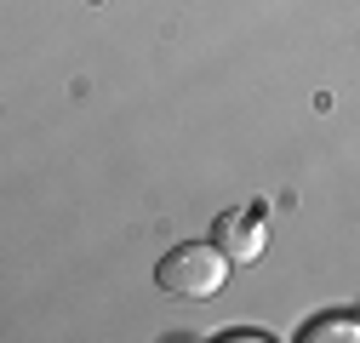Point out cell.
<instances>
[{
	"instance_id": "cell-1",
	"label": "cell",
	"mask_w": 360,
	"mask_h": 343,
	"mask_svg": "<svg viewBox=\"0 0 360 343\" xmlns=\"http://www.w3.org/2000/svg\"><path fill=\"white\" fill-rule=\"evenodd\" d=\"M223 275H229V252L206 246V240H184L155 264V286L172 297H217Z\"/></svg>"
},
{
	"instance_id": "cell-2",
	"label": "cell",
	"mask_w": 360,
	"mask_h": 343,
	"mask_svg": "<svg viewBox=\"0 0 360 343\" xmlns=\"http://www.w3.org/2000/svg\"><path fill=\"white\" fill-rule=\"evenodd\" d=\"M212 240L229 252V264H252V257H263V200L240 206V212H223Z\"/></svg>"
},
{
	"instance_id": "cell-3",
	"label": "cell",
	"mask_w": 360,
	"mask_h": 343,
	"mask_svg": "<svg viewBox=\"0 0 360 343\" xmlns=\"http://www.w3.org/2000/svg\"><path fill=\"white\" fill-rule=\"evenodd\" d=\"M326 337H360V321L354 315H314L303 326V343H326Z\"/></svg>"
}]
</instances>
